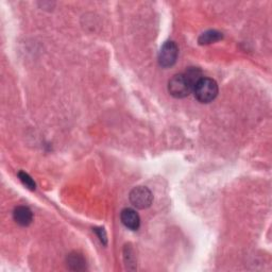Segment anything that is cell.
I'll list each match as a JSON object with an SVG mask.
<instances>
[{
    "mask_svg": "<svg viewBox=\"0 0 272 272\" xmlns=\"http://www.w3.org/2000/svg\"><path fill=\"white\" fill-rule=\"evenodd\" d=\"M124 250H125V255H124L125 263H127V265H134L133 264L134 261H132V258H134V256L132 255V250L128 248V246H125Z\"/></svg>",
    "mask_w": 272,
    "mask_h": 272,
    "instance_id": "cell-10",
    "label": "cell"
},
{
    "mask_svg": "<svg viewBox=\"0 0 272 272\" xmlns=\"http://www.w3.org/2000/svg\"><path fill=\"white\" fill-rule=\"evenodd\" d=\"M68 266L71 270H83L85 269V259L78 253H72L67 258Z\"/></svg>",
    "mask_w": 272,
    "mask_h": 272,
    "instance_id": "cell-7",
    "label": "cell"
},
{
    "mask_svg": "<svg viewBox=\"0 0 272 272\" xmlns=\"http://www.w3.org/2000/svg\"><path fill=\"white\" fill-rule=\"evenodd\" d=\"M18 177L20 179V181L23 182V184L26 187L29 188V190H31V191H34L35 190V187H36L35 182L32 180V177H31L28 173H26L24 171H20L18 173Z\"/></svg>",
    "mask_w": 272,
    "mask_h": 272,
    "instance_id": "cell-9",
    "label": "cell"
},
{
    "mask_svg": "<svg viewBox=\"0 0 272 272\" xmlns=\"http://www.w3.org/2000/svg\"><path fill=\"white\" fill-rule=\"evenodd\" d=\"M194 89L193 82L185 74L175 75L168 83V90L170 95L175 98H185Z\"/></svg>",
    "mask_w": 272,
    "mask_h": 272,
    "instance_id": "cell-2",
    "label": "cell"
},
{
    "mask_svg": "<svg viewBox=\"0 0 272 272\" xmlns=\"http://www.w3.org/2000/svg\"><path fill=\"white\" fill-rule=\"evenodd\" d=\"M177 54H179V50L173 41H166L159 54L160 65L165 68L173 66L177 59Z\"/></svg>",
    "mask_w": 272,
    "mask_h": 272,
    "instance_id": "cell-4",
    "label": "cell"
},
{
    "mask_svg": "<svg viewBox=\"0 0 272 272\" xmlns=\"http://www.w3.org/2000/svg\"><path fill=\"white\" fill-rule=\"evenodd\" d=\"M130 201L136 208L145 210L152 204L153 196L147 187L139 186L133 188L130 193Z\"/></svg>",
    "mask_w": 272,
    "mask_h": 272,
    "instance_id": "cell-3",
    "label": "cell"
},
{
    "mask_svg": "<svg viewBox=\"0 0 272 272\" xmlns=\"http://www.w3.org/2000/svg\"><path fill=\"white\" fill-rule=\"evenodd\" d=\"M13 218L22 226H28L33 220V214L27 206H18L13 212Z\"/></svg>",
    "mask_w": 272,
    "mask_h": 272,
    "instance_id": "cell-6",
    "label": "cell"
},
{
    "mask_svg": "<svg viewBox=\"0 0 272 272\" xmlns=\"http://www.w3.org/2000/svg\"><path fill=\"white\" fill-rule=\"evenodd\" d=\"M221 38H222V33L218 32V31H215V30H210L199 37V43H200L201 45H207V44L215 43V41L217 40H220Z\"/></svg>",
    "mask_w": 272,
    "mask_h": 272,
    "instance_id": "cell-8",
    "label": "cell"
},
{
    "mask_svg": "<svg viewBox=\"0 0 272 272\" xmlns=\"http://www.w3.org/2000/svg\"><path fill=\"white\" fill-rule=\"evenodd\" d=\"M95 232L96 234L98 235L99 239L101 240V243L107 245V242H108V238H107V234H106V231H104L103 229H95Z\"/></svg>",
    "mask_w": 272,
    "mask_h": 272,
    "instance_id": "cell-11",
    "label": "cell"
},
{
    "mask_svg": "<svg viewBox=\"0 0 272 272\" xmlns=\"http://www.w3.org/2000/svg\"><path fill=\"white\" fill-rule=\"evenodd\" d=\"M121 222L125 228H128L132 231H138L141 225V219L139 214L132 208H124L120 215Z\"/></svg>",
    "mask_w": 272,
    "mask_h": 272,
    "instance_id": "cell-5",
    "label": "cell"
},
{
    "mask_svg": "<svg viewBox=\"0 0 272 272\" xmlns=\"http://www.w3.org/2000/svg\"><path fill=\"white\" fill-rule=\"evenodd\" d=\"M193 92L199 102L210 103L218 95V85L213 79L201 78L195 84Z\"/></svg>",
    "mask_w": 272,
    "mask_h": 272,
    "instance_id": "cell-1",
    "label": "cell"
}]
</instances>
